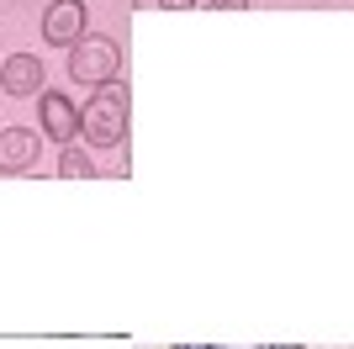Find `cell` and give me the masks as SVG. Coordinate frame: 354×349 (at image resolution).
<instances>
[{
    "mask_svg": "<svg viewBox=\"0 0 354 349\" xmlns=\"http://www.w3.org/2000/svg\"><path fill=\"white\" fill-rule=\"evenodd\" d=\"M127 122H133V96H127V85H117V80L101 85L80 106V132H85V143H95V148H117L122 138H127Z\"/></svg>",
    "mask_w": 354,
    "mask_h": 349,
    "instance_id": "1",
    "label": "cell"
},
{
    "mask_svg": "<svg viewBox=\"0 0 354 349\" xmlns=\"http://www.w3.org/2000/svg\"><path fill=\"white\" fill-rule=\"evenodd\" d=\"M122 69V48L106 37V32H85L80 43L69 48V80L74 85H90V90H101L111 85Z\"/></svg>",
    "mask_w": 354,
    "mask_h": 349,
    "instance_id": "2",
    "label": "cell"
},
{
    "mask_svg": "<svg viewBox=\"0 0 354 349\" xmlns=\"http://www.w3.org/2000/svg\"><path fill=\"white\" fill-rule=\"evenodd\" d=\"M59 174H64V180H90V174H95V164H90L85 148L64 143V148H59Z\"/></svg>",
    "mask_w": 354,
    "mask_h": 349,
    "instance_id": "7",
    "label": "cell"
},
{
    "mask_svg": "<svg viewBox=\"0 0 354 349\" xmlns=\"http://www.w3.org/2000/svg\"><path fill=\"white\" fill-rule=\"evenodd\" d=\"M48 85V69L37 53H6L0 58V90L16 96V101H27V96H43Z\"/></svg>",
    "mask_w": 354,
    "mask_h": 349,
    "instance_id": "3",
    "label": "cell"
},
{
    "mask_svg": "<svg viewBox=\"0 0 354 349\" xmlns=\"http://www.w3.org/2000/svg\"><path fill=\"white\" fill-rule=\"evenodd\" d=\"M196 6H222V11H238V6H249V0H196Z\"/></svg>",
    "mask_w": 354,
    "mask_h": 349,
    "instance_id": "9",
    "label": "cell"
},
{
    "mask_svg": "<svg viewBox=\"0 0 354 349\" xmlns=\"http://www.w3.org/2000/svg\"><path fill=\"white\" fill-rule=\"evenodd\" d=\"M153 6H164V11H191L196 0H153Z\"/></svg>",
    "mask_w": 354,
    "mask_h": 349,
    "instance_id": "8",
    "label": "cell"
},
{
    "mask_svg": "<svg viewBox=\"0 0 354 349\" xmlns=\"http://www.w3.org/2000/svg\"><path fill=\"white\" fill-rule=\"evenodd\" d=\"M85 21H90L85 0H53V6L43 11V37L53 48H74L80 37H85Z\"/></svg>",
    "mask_w": 354,
    "mask_h": 349,
    "instance_id": "4",
    "label": "cell"
},
{
    "mask_svg": "<svg viewBox=\"0 0 354 349\" xmlns=\"http://www.w3.org/2000/svg\"><path fill=\"white\" fill-rule=\"evenodd\" d=\"M138 6H153V0H138Z\"/></svg>",
    "mask_w": 354,
    "mask_h": 349,
    "instance_id": "12",
    "label": "cell"
},
{
    "mask_svg": "<svg viewBox=\"0 0 354 349\" xmlns=\"http://www.w3.org/2000/svg\"><path fill=\"white\" fill-rule=\"evenodd\" d=\"M37 111H43V132L59 148L80 138V106H74L64 90H43V96H37Z\"/></svg>",
    "mask_w": 354,
    "mask_h": 349,
    "instance_id": "6",
    "label": "cell"
},
{
    "mask_svg": "<svg viewBox=\"0 0 354 349\" xmlns=\"http://www.w3.org/2000/svg\"><path fill=\"white\" fill-rule=\"evenodd\" d=\"M37 154H43V132L37 127H6L0 132V174L37 170Z\"/></svg>",
    "mask_w": 354,
    "mask_h": 349,
    "instance_id": "5",
    "label": "cell"
},
{
    "mask_svg": "<svg viewBox=\"0 0 354 349\" xmlns=\"http://www.w3.org/2000/svg\"><path fill=\"white\" fill-rule=\"evenodd\" d=\"M175 349H212V344H175Z\"/></svg>",
    "mask_w": 354,
    "mask_h": 349,
    "instance_id": "10",
    "label": "cell"
},
{
    "mask_svg": "<svg viewBox=\"0 0 354 349\" xmlns=\"http://www.w3.org/2000/svg\"><path fill=\"white\" fill-rule=\"evenodd\" d=\"M270 349H301V344H270Z\"/></svg>",
    "mask_w": 354,
    "mask_h": 349,
    "instance_id": "11",
    "label": "cell"
}]
</instances>
